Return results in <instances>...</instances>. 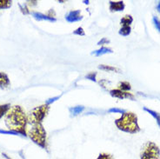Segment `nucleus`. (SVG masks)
<instances>
[{
	"mask_svg": "<svg viewBox=\"0 0 160 159\" xmlns=\"http://www.w3.org/2000/svg\"><path fill=\"white\" fill-rule=\"evenodd\" d=\"M4 123L8 130L16 131L22 137H27V114L20 105H13L5 115Z\"/></svg>",
	"mask_w": 160,
	"mask_h": 159,
	"instance_id": "obj_1",
	"label": "nucleus"
},
{
	"mask_svg": "<svg viewBox=\"0 0 160 159\" xmlns=\"http://www.w3.org/2000/svg\"><path fill=\"white\" fill-rule=\"evenodd\" d=\"M115 125L119 131L129 133V134H137L141 131L138 116L132 112H124L119 118L115 120Z\"/></svg>",
	"mask_w": 160,
	"mask_h": 159,
	"instance_id": "obj_2",
	"label": "nucleus"
},
{
	"mask_svg": "<svg viewBox=\"0 0 160 159\" xmlns=\"http://www.w3.org/2000/svg\"><path fill=\"white\" fill-rule=\"evenodd\" d=\"M27 135L33 143L38 147L44 150H47L48 142H47V132L44 129L43 123L33 124L32 128L27 132Z\"/></svg>",
	"mask_w": 160,
	"mask_h": 159,
	"instance_id": "obj_3",
	"label": "nucleus"
},
{
	"mask_svg": "<svg viewBox=\"0 0 160 159\" xmlns=\"http://www.w3.org/2000/svg\"><path fill=\"white\" fill-rule=\"evenodd\" d=\"M49 111H50V105L46 103L33 108L27 114L28 123H31L32 125L37 123H42L44 118L48 115Z\"/></svg>",
	"mask_w": 160,
	"mask_h": 159,
	"instance_id": "obj_4",
	"label": "nucleus"
},
{
	"mask_svg": "<svg viewBox=\"0 0 160 159\" xmlns=\"http://www.w3.org/2000/svg\"><path fill=\"white\" fill-rule=\"evenodd\" d=\"M140 159H160V149L154 142H146L140 152Z\"/></svg>",
	"mask_w": 160,
	"mask_h": 159,
	"instance_id": "obj_5",
	"label": "nucleus"
},
{
	"mask_svg": "<svg viewBox=\"0 0 160 159\" xmlns=\"http://www.w3.org/2000/svg\"><path fill=\"white\" fill-rule=\"evenodd\" d=\"M110 95L112 97H115L118 99H129L135 100V96L130 92H123L118 89H113L110 91Z\"/></svg>",
	"mask_w": 160,
	"mask_h": 159,
	"instance_id": "obj_6",
	"label": "nucleus"
},
{
	"mask_svg": "<svg viewBox=\"0 0 160 159\" xmlns=\"http://www.w3.org/2000/svg\"><path fill=\"white\" fill-rule=\"evenodd\" d=\"M84 18L83 15L81 14L80 10H72L65 15V20L68 23H76L79 22Z\"/></svg>",
	"mask_w": 160,
	"mask_h": 159,
	"instance_id": "obj_7",
	"label": "nucleus"
},
{
	"mask_svg": "<svg viewBox=\"0 0 160 159\" xmlns=\"http://www.w3.org/2000/svg\"><path fill=\"white\" fill-rule=\"evenodd\" d=\"M125 8V4L123 1H110L109 10L111 12H123Z\"/></svg>",
	"mask_w": 160,
	"mask_h": 159,
	"instance_id": "obj_8",
	"label": "nucleus"
},
{
	"mask_svg": "<svg viewBox=\"0 0 160 159\" xmlns=\"http://www.w3.org/2000/svg\"><path fill=\"white\" fill-rule=\"evenodd\" d=\"M31 14L38 21H49L52 23L57 22L56 17H52L48 16L47 14H44V13H41V12H31Z\"/></svg>",
	"mask_w": 160,
	"mask_h": 159,
	"instance_id": "obj_9",
	"label": "nucleus"
},
{
	"mask_svg": "<svg viewBox=\"0 0 160 159\" xmlns=\"http://www.w3.org/2000/svg\"><path fill=\"white\" fill-rule=\"evenodd\" d=\"M11 86V80L4 72H0V89L5 90Z\"/></svg>",
	"mask_w": 160,
	"mask_h": 159,
	"instance_id": "obj_10",
	"label": "nucleus"
},
{
	"mask_svg": "<svg viewBox=\"0 0 160 159\" xmlns=\"http://www.w3.org/2000/svg\"><path fill=\"white\" fill-rule=\"evenodd\" d=\"M111 53H113L112 49L109 47H105V46H101V48H99L98 50H96V51L92 52V55L96 57L103 56V55H105V54H111Z\"/></svg>",
	"mask_w": 160,
	"mask_h": 159,
	"instance_id": "obj_11",
	"label": "nucleus"
},
{
	"mask_svg": "<svg viewBox=\"0 0 160 159\" xmlns=\"http://www.w3.org/2000/svg\"><path fill=\"white\" fill-rule=\"evenodd\" d=\"M143 110H144V112H146L147 113H149L154 119L156 120L157 124L158 125V127H159L160 129V113L157 112L156 111H153L152 109H149V108L147 107H144L143 108Z\"/></svg>",
	"mask_w": 160,
	"mask_h": 159,
	"instance_id": "obj_12",
	"label": "nucleus"
},
{
	"mask_svg": "<svg viewBox=\"0 0 160 159\" xmlns=\"http://www.w3.org/2000/svg\"><path fill=\"white\" fill-rule=\"evenodd\" d=\"M98 69L106 72H117V73L121 72L118 68L114 67L112 65H107V64H100V65H98Z\"/></svg>",
	"mask_w": 160,
	"mask_h": 159,
	"instance_id": "obj_13",
	"label": "nucleus"
},
{
	"mask_svg": "<svg viewBox=\"0 0 160 159\" xmlns=\"http://www.w3.org/2000/svg\"><path fill=\"white\" fill-rule=\"evenodd\" d=\"M132 23H133V17L132 15H125L120 20L121 26H131Z\"/></svg>",
	"mask_w": 160,
	"mask_h": 159,
	"instance_id": "obj_14",
	"label": "nucleus"
},
{
	"mask_svg": "<svg viewBox=\"0 0 160 159\" xmlns=\"http://www.w3.org/2000/svg\"><path fill=\"white\" fill-rule=\"evenodd\" d=\"M118 89L123 92H130L132 90V85L127 81H122L118 84Z\"/></svg>",
	"mask_w": 160,
	"mask_h": 159,
	"instance_id": "obj_15",
	"label": "nucleus"
},
{
	"mask_svg": "<svg viewBox=\"0 0 160 159\" xmlns=\"http://www.w3.org/2000/svg\"><path fill=\"white\" fill-rule=\"evenodd\" d=\"M85 110V108L82 105H78V106H74V107H71L69 109L70 111V113L72 114V116H78L81 114L82 112H84Z\"/></svg>",
	"mask_w": 160,
	"mask_h": 159,
	"instance_id": "obj_16",
	"label": "nucleus"
},
{
	"mask_svg": "<svg viewBox=\"0 0 160 159\" xmlns=\"http://www.w3.org/2000/svg\"><path fill=\"white\" fill-rule=\"evenodd\" d=\"M12 107L10 103H4V104H0V119L5 117V115L7 114V112H9L10 108Z\"/></svg>",
	"mask_w": 160,
	"mask_h": 159,
	"instance_id": "obj_17",
	"label": "nucleus"
},
{
	"mask_svg": "<svg viewBox=\"0 0 160 159\" xmlns=\"http://www.w3.org/2000/svg\"><path fill=\"white\" fill-rule=\"evenodd\" d=\"M132 32V27L131 26H121L118 34L120 36L123 37H127L131 34Z\"/></svg>",
	"mask_w": 160,
	"mask_h": 159,
	"instance_id": "obj_18",
	"label": "nucleus"
},
{
	"mask_svg": "<svg viewBox=\"0 0 160 159\" xmlns=\"http://www.w3.org/2000/svg\"><path fill=\"white\" fill-rule=\"evenodd\" d=\"M12 1L11 0H0V10H5L12 7Z\"/></svg>",
	"mask_w": 160,
	"mask_h": 159,
	"instance_id": "obj_19",
	"label": "nucleus"
},
{
	"mask_svg": "<svg viewBox=\"0 0 160 159\" xmlns=\"http://www.w3.org/2000/svg\"><path fill=\"white\" fill-rule=\"evenodd\" d=\"M96 159H115L114 157L111 153H107V152H102L98 156Z\"/></svg>",
	"mask_w": 160,
	"mask_h": 159,
	"instance_id": "obj_20",
	"label": "nucleus"
},
{
	"mask_svg": "<svg viewBox=\"0 0 160 159\" xmlns=\"http://www.w3.org/2000/svg\"><path fill=\"white\" fill-rule=\"evenodd\" d=\"M126 111L124 110V109H120V108H117V107H112L111 109L108 110V113H120V114H123L124 112H125Z\"/></svg>",
	"mask_w": 160,
	"mask_h": 159,
	"instance_id": "obj_21",
	"label": "nucleus"
},
{
	"mask_svg": "<svg viewBox=\"0 0 160 159\" xmlns=\"http://www.w3.org/2000/svg\"><path fill=\"white\" fill-rule=\"evenodd\" d=\"M73 34L74 35H77V36L79 37H84L85 36V32H84V30L82 27H78L77 28L74 32H73Z\"/></svg>",
	"mask_w": 160,
	"mask_h": 159,
	"instance_id": "obj_22",
	"label": "nucleus"
},
{
	"mask_svg": "<svg viewBox=\"0 0 160 159\" xmlns=\"http://www.w3.org/2000/svg\"><path fill=\"white\" fill-rule=\"evenodd\" d=\"M152 22H153V24H154L155 28L157 29V31L160 32V20L157 17H152Z\"/></svg>",
	"mask_w": 160,
	"mask_h": 159,
	"instance_id": "obj_23",
	"label": "nucleus"
},
{
	"mask_svg": "<svg viewBox=\"0 0 160 159\" xmlns=\"http://www.w3.org/2000/svg\"><path fill=\"white\" fill-rule=\"evenodd\" d=\"M19 7L20 10H21V12L24 13V15H28V14H31V12H30V10L28 9V7L26 6V4H19Z\"/></svg>",
	"mask_w": 160,
	"mask_h": 159,
	"instance_id": "obj_24",
	"label": "nucleus"
},
{
	"mask_svg": "<svg viewBox=\"0 0 160 159\" xmlns=\"http://www.w3.org/2000/svg\"><path fill=\"white\" fill-rule=\"evenodd\" d=\"M97 72H91L89 73L88 75L86 76V78L89 80H91L92 82H97Z\"/></svg>",
	"mask_w": 160,
	"mask_h": 159,
	"instance_id": "obj_25",
	"label": "nucleus"
},
{
	"mask_svg": "<svg viewBox=\"0 0 160 159\" xmlns=\"http://www.w3.org/2000/svg\"><path fill=\"white\" fill-rule=\"evenodd\" d=\"M0 134H8V135H14V136H20L18 133H17L16 131H4V130H0Z\"/></svg>",
	"mask_w": 160,
	"mask_h": 159,
	"instance_id": "obj_26",
	"label": "nucleus"
},
{
	"mask_svg": "<svg viewBox=\"0 0 160 159\" xmlns=\"http://www.w3.org/2000/svg\"><path fill=\"white\" fill-rule=\"evenodd\" d=\"M110 43V40L106 37H102L101 39L98 42V45H104V44H108Z\"/></svg>",
	"mask_w": 160,
	"mask_h": 159,
	"instance_id": "obj_27",
	"label": "nucleus"
},
{
	"mask_svg": "<svg viewBox=\"0 0 160 159\" xmlns=\"http://www.w3.org/2000/svg\"><path fill=\"white\" fill-rule=\"evenodd\" d=\"M59 96H58V97H52V98H50V99L46 100V102H45V103L46 104H48V105H51L52 103H54L55 101H57L58 99H59Z\"/></svg>",
	"mask_w": 160,
	"mask_h": 159,
	"instance_id": "obj_28",
	"label": "nucleus"
},
{
	"mask_svg": "<svg viewBox=\"0 0 160 159\" xmlns=\"http://www.w3.org/2000/svg\"><path fill=\"white\" fill-rule=\"evenodd\" d=\"M157 11H158V13H160V1L159 2H158V4H157Z\"/></svg>",
	"mask_w": 160,
	"mask_h": 159,
	"instance_id": "obj_29",
	"label": "nucleus"
},
{
	"mask_svg": "<svg viewBox=\"0 0 160 159\" xmlns=\"http://www.w3.org/2000/svg\"><path fill=\"white\" fill-rule=\"evenodd\" d=\"M2 155H3V157H4L5 159H12V158H11V157H9V156L7 155V154H5V153H3Z\"/></svg>",
	"mask_w": 160,
	"mask_h": 159,
	"instance_id": "obj_30",
	"label": "nucleus"
}]
</instances>
